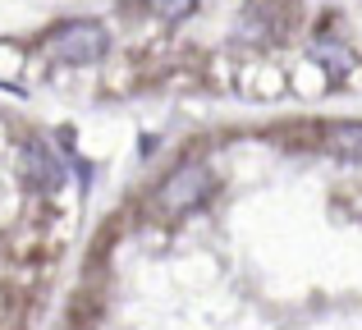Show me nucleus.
<instances>
[{"mask_svg": "<svg viewBox=\"0 0 362 330\" xmlns=\"http://www.w3.org/2000/svg\"><path fill=\"white\" fill-rule=\"evenodd\" d=\"M106 46H110V37L97 18H74V23L51 28V37H46V51L60 64H97L106 55Z\"/></svg>", "mask_w": 362, "mask_h": 330, "instance_id": "nucleus-1", "label": "nucleus"}, {"mask_svg": "<svg viewBox=\"0 0 362 330\" xmlns=\"http://www.w3.org/2000/svg\"><path fill=\"white\" fill-rule=\"evenodd\" d=\"M211 188H216L211 170H206V165H197V161H188V165L170 170V175L160 179V188H156V206H160L165 216L197 211V206H202L206 197H211Z\"/></svg>", "mask_w": 362, "mask_h": 330, "instance_id": "nucleus-2", "label": "nucleus"}, {"mask_svg": "<svg viewBox=\"0 0 362 330\" xmlns=\"http://www.w3.org/2000/svg\"><path fill=\"white\" fill-rule=\"evenodd\" d=\"M326 152L339 156V161H362V124H330Z\"/></svg>", "mask_w": 362, "mask_h": 330, "instance_id": "nucleus-3", "label": "nucleus"}, {"mask_svg": "<svg viewBox=\"0 0 362 330\" xmlns=\"http://www.w3.org/2000/svg\"><path fill=\"white\" fill-rule=\"evenodd\" d=\"M23 161H28V170H33V179L42 188H55V184H60V165H55V156L46 152L42 143H28L23 147Z\"/></svg>", "mask_w": 362, "mask_h": 330, "instance_id": "nucleus-4", "label": "nucleus"}, {"mask_svg": "<svg viewBox=\"0 0 362 330\" xmlns=\"http://www.w3.org/2000/svg\"><path fill=\"white\" fill-rule=\"evenodd\" d=\"M142 5H147L160 23H179V18H188L197 9V0H142Z\"/></svg>", "mask_w": 362, "mask_h": 330, "instance_id": "nucleus-5", "label": "nucleus"}]
</instances>
